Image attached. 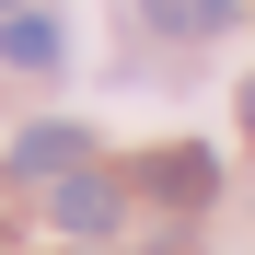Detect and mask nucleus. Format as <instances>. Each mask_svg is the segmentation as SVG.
<instances>
[{
	"mask_svg": "<svg viewBox=\"0 0 255 255\" xmlns=\"http://www.w3.org/2000/svg\"><path fill=\"white\" fill-rule=\"evenodd\" d=\"M139 12L162 35H221V23H244V0H139Z\"/></svg>",
	"mask_w": 255,
	"mask_h": 255,
	"instance_id": "obj_4",
	"label": "nucleus"
},
{
	"mask_svg": "<svg viewBox=\"0 0 255 255\" xmlns=\"http://www.w3.org/2000/svg\"><path fill=\"white\" fill-rule=\"evenodd\" d=\"M0 12H12V0H0Z\"/></svg>",
	"mask_w": 255,
	"mask_h": 255,
	"instance_id": "obj_7",
	"label": "nucleus"
},
{
	"mask_svg": "<svg viewBox=\"0 0 255 255\" xmlns=\"http://www.w3.org/2000/svg\"><path fill=\"white\" fill-rule=\"evenodd\" d=\"M58 232L105 244V232H116V186H105V174H70V186H58Z\"/></svg>",
	"mask_w": 255,
	"mask_h": 255,
	"instance_id": "obj_1",
	"label": "nucleus"
},
{
	"mask_svg": "<svg viewBox=\"0 0 255 255\" xmlns=\"http://www.w3.org/2000/svg\"><path fill=\"white\" fill-rule=\"evenodd\" d=\"M70 162H81V128H35V139H12V174H23V186H58Z\"/></svg>",
	"mask_w": 255,
	"mask_h": 255,
	"instance_id": "obj_2",
	"label": "nucleus"
},
{
	"mask_svg": "<svg viewBox=\"0 0 255 255\" xmlns=\"http://www.w3.org/2000/svg\"><path fill=\"white\" fill-rule=\"evenodd\" d=\"M139 186H151V197H209V186H221V162H209V151H151Z\"/></svg>",
	"mask_w": 255,
	"mask_h": 255,
	"instance_id": "obj_3",
	"label": "nucleus"
},
{
	"mask_svg": "<svg viewBox=\"0 0 255 255\" xmlns=\"http://www.w3.org/2000/svg\"><path fill=\"white\" fill-rule=\"evenodd\" d=\"M0 58H12V70H58V23L47 12H12V23H0Z\"/></svg>",
	"mask_w": 255,
	"mask_h": 255,
	"instance_id": "obj_5",
	"label": "nucleus"
},
{
	"mask_svg": "<svg viewBox=\"0 0 255 255\" xmlns=\"http://www.w3.org/2000/svg\"><path fill=\"white\" fill-rule=\"evenodd\" d=\"M244 128H255V81H244Z\"/></svg>",
	"mask_w": 255,
	"mask_h": 255,
	"instance_id": "obj_6",
	"label": "nucleus"
}]
</instances>
